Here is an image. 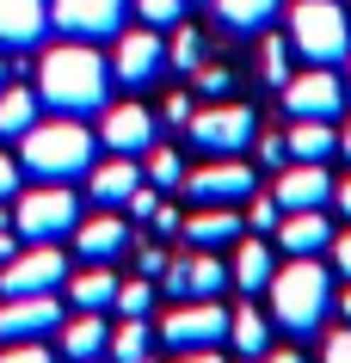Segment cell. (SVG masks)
Instances as JSON below:
<instances>
[{
	"label": "cell",
	"instance_id": "cell-1",
	"mask_svg": "<svg viewBox=\"0 0 351 363\" xmlns=\"http://www.w3.org/2000/svg\"><path fill=\"white\" fill-rule=\"evenodd\" d=\"M38 99L56 105L62 117H87L111 105V62L93 43H56L38 62Z\"/></svg>",
	"mask_w": 351,
	"mask_h": 363
},
{
	"label": "cell",
	"instance_id": "cell-2",
	"mask_svg": "<svg viewBox=\"0 0 351 363\" xmlns=\"http://www.w3.org/2000/svg\"><path fill=\"white\" fill-rule=\"evenodd\" d=\"M272 320L296 339L321 333V320L333 314V271L321 265V252H296L284 271H272Z\"/></svg>",
	"mask_w": 351,
	"mask_h": 363
},
{
	"label": "cell",
	"instance_id": "cell-3",
	"mask_svg": "<svg viewBox=\"0 0 351 363\" xmlns=\"http://www.w3.org/2000/svg\"><path fill=\"white\" fill-rule=\"evenodd\" d=\"M19 167L38 172L43 185H68V179H87L93 172V130L80 117H50V123H31L19 135Z\"/></svg>",
	"mask_w": 351,
	"mask_h": 363
},
{
	"label": "cell",
	"instance_id": "cell-4",
	"mask_svg": "<svg viewBox=\"0 0 351 363\" xmlns=\"http://www.w3.org/2000/svg\"><path fill=\"white\" fill-rule=\"evenodd\" d=\"M290 50L308 68H333L351 56V19L339 0H296L290 6Z\"/></svg>",
	"mask_w": 351,
	"mask_h": 363
},
{
	"label": "cell",
	"instance_id": "cell-5",
	"mask_svg": "<svg viewBox=\"0 0 351 363\" xmlns=\"http://www.w3.org/2000/svg\"><path fill=\"white\" fill-rule=\"evenodd\" d=\"M74 222H80V203L68 185H38L13 203V228L25 240H62V234H74Z\"/></svg>",
	"mask_w": 351,
	"mask_h": 363
},
{
	"label": "cell",
	"instance_id": "cell-6",
	"mask_svg": "<svg viewBox=\"0 0 351 363\" xmlns=\"http://www.w3.org/2000/svg\"><path fill=\"white\" fill-rule=\"evenodd\" d=\"M68 284V252L56 240H31V252L0 259V296H43Z\"/></svg>",
	"mask_w": 351,
	"mask_h": 363
},
{
	"label": "cell",
	"instance_id": "cell-7",
	"mask_svg": "<svg viewBox=\"0 0 351 363\" xmlns=\"http://www.w3.org/2000/svg\"><path fill=\"white\" fill-rule=\"evenodd\" d=\"M185 135H191L204 154H240V148H253V135H259V117L247 111V105H204V111H191V123H185Z\"/></svg>",
	"mask_w": 351,
	"mask_h": 363
},
{
	"label": "cell",
	"instance_id": "cell-8",
	"mask_svg": "<svg viewBox=\"0 0 351 363\" xmlns=\"http://www.w3.org/2000/svg\"><path fill=\"white\" fill-rule=\"evenodd\" d=\"M259 185V172L240 160V154H210V167H197L179 179V191L191 203H247Z\"/></svg>",
	"mask_w": 351,
	"mask_h": 363
},
{
	"label": "cell",
	"instance_id": "cell-9",
	"mask_svg": "<svg viewBox=\"0 0 351 363\" xmlns=\"http://www.w3.org/2000/svg\"><path fill=\"white\" fill-rule=\"evenodd\" d=\"M160 339L173 345V351H210V345H222L228 339V308L216 302H179V308H167V320L155 326Z\"/></svg>",
	"mask_w": 351,
	"mask_h": 363
},
{
	"label": "cell",
	"instance_id": "cell-10",
	"mask_svg": "<svg viewBox=\"0 0 351 363\" xmlns=\"http://www.w3.org/2000/svg\"><path fill=\"white\" fill-rule=\"evenodd\" d=\"M160 284H167V296H179V302H210V296L228 289V265H222L210 247H191V259H167Z\"/></svg>",
	"mask_w": 351,
	"mask_h": 363
},
{
	"label": "cell",
	"instance_id": "cell-11",
	"mask_svg": "<svg viewBox=\"0 0 351 363\" xmlns=\"http://www.w3.org/2000/svg\"><path fill=\"white\" fill-rule=\"evenodd\" d=\"M284 111L290 117H339L345 111V80L333 68H308V74L284 80Z\"/></svg>",
	"mask_w": 351,
	"mask_h": 363
},
{
	"label": "cell",
	"instance_id": "cell-12",
	"mask_svg": "<svg viewBox=\"0 0 351 363\" xmlns=\"http://www.w3.org/2000/svg\"><path fill=\"white\" fill-rule=\"evenodd\" d=\"M56 326H62L56 289H43V296H6V302H0V345L43 339V333H56Z\"/></svg>",
	"mask_w": 351,
	"mask_h": 363
},
{
	"label": "cell",
	"instance_id": "cell-13",
	"mask_svg": "<svg viewBox=\"0 0 351 363\" xmlns=\"http://www.w3.org/2000/svg\"><path fill=\"white\" fill-rule=\"evenodd\" d=\"M160 68H167L160 31H123V38H117V56H111L117 86H148V80H160Z\"/></svg>",
	"mask_w": 351,
	"mask_h": 363
},
{
	"label": "cell",
	"instance_id": "cell-14",
	"mask_svg": "<svg viewBox=\"0 0 351 363\" xmlns=\"http://www.w3.org/2000/svg\"><path fill=\"white\" fill-rule=\"evenodd\" d=\"M272 197L284 203V210H327V203H333V172L321 167V160H296V167L284 160Z\"/></svg>",
	"mask_w": 351,
	"mask_h": 363
},
{
	"label": "cell",
	"instance_id": "cell-15",
	"mask_svg": "<svg viewBox=\"0 0 351 363\" xmlns=\"http://www.w3.org/2000/svg\"><path fill=\"white\" fill-rule=\"evenodd\" d=\"M123 13H130V0H50L56 31H74V38H111Z\"/></svg>",
	"mask_w": 351,
	"mask_h": 363
},
{
	"label": "cell",
	"instance_id": "cell-16",
	"mask_svg": "<svg viewBox=\"0 0 351 363\" xmlns=\"http://www.w3.org/2000/svg\"><path fill=\"white\" fill-rule=\"evenodd\" d=\"M99 142L111 154H148L155 148V111H148V105H105Z\"/></svg>",
	"mask_w": 351,
	"mask_h": 363
},
{
	"label": "cell",
	"instance_id": "cell-17",
	"mask_svg": "<svg viewBox=\"0 0 351 363\" xmlns=\"http://www.w3.org/2000/svg\"><path fill=\"white\" fill-rule=\"evenodd\" d=\"M240 228H247V222L234 216V203H197V210L179 222V234H185L191 247H210V252L228 247V240H240Z\"/></svg>",
	"mask_w": 351,
	"mask_h": 363
},
{
	"label": "cell",
	"instance_id": "cell-18",
	"mask_svg": "<svg viewBox=\"0 0 351 363\" xmlns=\"http://www.w3.org/2000/svg\"><path fill=\"white\" fill-rule=\"evenodd\" d=\"M56 333H62V351H68L74 363H99L105 351H111V326H105L99 308H80L74 320H62Z\"/></svg>",
	"mask_w": 351,
	"mask_h": 363
},
{
	"label": "cell",
	"instance_id": "cell-19",
	"mask_svg": "<svg viewBox=\"0 0 351 363\" xmlns=\"http://www.w3.org/2000/svg\"><path fill=\"white\" fill-rule=\"evenodd\" d=\"M277 240H284V252H327L333 247V222L327 210H284L277 216Z\"/></svg>",
	"mask_w": 351,
	"mask_h": 363
},
{
	"label": "cell",
	"instance_id": "cell-20",
	"mask_svg": "<svg viewBox=\"0 0 351 363\" xmlns=\"http://www.w3.org/2000/svg\"><path fill=\"white\" fill-rule=\"evenodd\" d=\"M74 247L87 265H105V259H117V252L130 247V222L123 216H93V222H74Z\"/></svg>",
	"mask_w": 351,
	"mask_h": 363
},
{
	"label": "cell",
	"instance_id": "cell-21",
	"mask_svg": "<svg viewBox=\"0 0 351 363\" xmlns=\"http://www.w3.org/2000/svg\"><path fill=\"white\" fill-rule=\"evenodd\" d=\"M272 247H265V240H259V234H240V240H234V259H228V284H240L247 289V296H253V289H265L272 284Z\"/></svg>",
	"mask_w": 351,
	"mask_h": 363
},
{
	"label": "cell",
	"instance_id": "cell-22",
	"mask_svg": "<svg viewBox=\"0 0 351 363\" xmlns=\"http://www.w3.org/2000/svg\"><path fill=\"white\" fill-rule=\"evenodd\" d=\"M93 203H123V197L142 185V167H136V154H111V160H99L93 167Z\"/></svg>",
	"mask_w": 351,
	"mask_h": 363
},
{
	"label": "cell",
	"instance_id": "cell-23",
	"mask_svg": "<svg viewBox=\"0 0 351 363\" xmlns=\"http://www.w3.org/2000/svg\"><path fill=\"white\" fill-rule=\"evenodd\" d=\"M210 6L222 19V31H234V38H253V31H265L284 13V0H210Z\"/></svg>",
	"mask_w": 351,
	"mask_h": 363
},
{
	"label": "cell",
	"instance_id": "cell-24",
	"mask_svg": "<svg viewBox=\"0 0 351 363\" xmlns=\"http://www.w3.org/2000/svg\"><path fill=\"white\" fill-rule=\"evenodd\" d=\"M333 148H339L333 117H296V130H290V160H327Z\"/></svg>",
	"mask_w": 351,
	"mask_h": 363
},
{
	"label": "cell",
	"instance_id": "cell-25",
	"mask_svg": "<svg viewBox=\"0 0 351 363\" xmlns=\"http://www.w3.org/2000/svg\"><path fill=\"white\" fill-rule=\"evenodd\" d=\"M68 296H74V308H105L117 302V271H105V265H87L80 277H68Z\"/></svg>",
	"mask_w": 351,
	"mask_h": 363
},
{
	"label": "cell",
	"instance_id": "cell-26",
	"mask_svg": "<svg viewBox=\"0 0 351 363\" xmlns=\"http://www.w3.org/2000/svg\"><path fill=\"white\" fill-rule=\"evenodd\" d=\"M228 339L240 357H265V339H272V326H265V314L259 308H234L228 314Z\"/></svg>",
	"mask_w": 351,
	"mask_h": 363
},
{
	"label": "cell",
	"instance_id": "cell-27",
	"mask_svg": "<svg viewBox=\"0 0 351 363\" xmlns=\"http://www.w3.org/2000/svg\"><path fill=\"white\" fill-rule=\"evenodd\" d=\"M148 345H155V326H148V314H123V326H111V357H117V363L148 357Z\"/></svg>",
	"mask_w": 351,
	"mask_h": 363
},
{
	"label": "cell",
	"instance_id": "cell-28",
	"mask_svg": "<svg viewBox=\"0 0 351 363\" xmlns=\"http://www.w3.org/2000/svg\"><path fill=\"white\" fill-rule=\"evenodd\" d=\"M38 123V93L31 86H6L0 93V135H25Z\"/></svg>",
	"mask_w": 351,
	"mask_h": 363
},
{
	"label": "cell",
	"instance_id": "cell-29",
	"mask_svg": "<svg viewBox=\"0 0 351 363\" xmlns=\"http://www.w3.org/2000/svg\"><path fill=\"white\" fill-rule=\"evenodd\" d=\"M142 179L155 185V191H173L179 179H185V167H179L173 148H148V167H142Z\"/></svg>",
	"mask_w": 351,
	"mask_h": 363
},
{
	"label": "cell",
	"instance_id": "cell-30",
	"mask_svg": "<svg viewBox=\"0 0 351 363\" xmlns=\"http://www.w3.org/2000/svg\"><path fill=\"white\" fill-rule=\"evenodd\" d=\"M117 314H148L155 308V284L148 277H117Z\"/></svg>",
	"mask_w": 351,
	"mask_h": 363
},
{
	"label": "cell",
	"instance_id": "cell-31",
	"mask_svg": "<svg viewBox=\"0 0 351 363\" xmlns=\"http://www.w3.org/2000/svg\"><path fill=\"white\" fill-rule=\"evenodd\" d=\"M259 68H265V80H272V86H284V80H290V38H272V31H265Z\"/></svg>",
	"mask_w": 351,
	"mask_h": 363
},
{
	"label": "cell",
	"instance_id": "cell-32",
	"mask_svg": "<svg viewBox=\"0 0 351 363\" xmlns=\"http://www.w3.org/2000/svg\"><path fill=\"white\" fill-rule=\"evenodd\" d=\"M25 25H31V0H0V38H6V43L31 38Z\"/></svg>",
	"mask_w": 351,
	"mask_h": 363
},
{
	"label": "cell",
	"instance_id": "cell-33",
	"mask_svg": "<svg viewBox=\"0 0 351 363\" xmlns=\"http://www.w3.org/2000/svg\"><path fill=\"white\" fill-rule=\"evenodd\" d=\"M167 62H173V68H185V74H191L197 62H204V43H197V31H179V38H173V50H167Z\"/></svg>",
	"mask_w": 351,
	"mask_h": 363
},
{
	"label": "cell",
	"instance_id": "cell-34",
	"mask_svg": "<svg viewBox=\"0 0 351 363\" xmlns=\"http://www.w3.org/2000/svg\"><path fill=\"white\" fill-rule=\"evenodd\" d=\"M142 25H179V13H185V0H136Z\"/></svg>",
	"mask_w": 351,
	"mask_h": 363
},
{
	"label": "cell",
	"instance_id": "cell-35",
	"mask_svg": "<svg viewBox=\"0 0 351 363\" xmlns=\"http://www.w3.org/2000/svg\"><path fill=\"white\" fill-rule=\"evenodd\" d=\"M0 363H56V357H50V345H43V339H19V345L0 351Z\"/></svg>",
	"mask_w": 351,
	"mask_h": 363
},
{
	"label": "cell",
	"instance_id": "cell-36",
	"mask_svg": "<svg viewBox=\"0 0 351 363\" xmlns=\"http://www.w3.org/2000/svg\"><path fill=\"white\" fill-rule=\"evenodd\" d=\"M277 216H284L277 197H247V228H277Z\"/></svg>",
	"mask_w": 351,
	"mask_h": 363
},
{
	"label": "cell",
	"instance_id": "cell-37",
	"mask_svg": "<svg viewBox=\"0 0 351 363\" xmlns=\"http://www.w3.org/2000/svg\"><path fill=\"white\" fill-rule=\"evenodd\" d=\"M253 148H259V167H284L290 160V135H253Z\"/></svg>",
	"mask_w": 351,
	"mask_h": 363
},
{
	"label": "cell",
	"instance_id": "cell-38",
	"mask_svg": "<svg viewBox=\"0 0 351 363\" xmlns=\"http://www.w3.org/2000/svg\"><path fill=\"white\" fill-rule=\"evenodd\" d=\"M123 210L136 216V222H155V210H160V197H155V185H136V191L123 197Z\"/></svg>",
	"mask_w": 351,
	"mask_h": 363
},
{
	"label": "cell",
	"instance_id": "cell-39",
	"mask_svg": "<svg viewBox=\"0 0 351 363\" xmlns=\"http://www.w3.org/2000/svg\"><path fill=\"white\" fill-rule=\"evenodd\" d=\"M191 74H197V93H204V99H222V93H228V68H204V62H197Z\"/></svg>",
	"mask_w": 351,
	"mask_h": 363
},
{
	"label": "cell",
	"instance_id": "cell-40",
	"mask_svg": "<svg viewBox=\"0 0 351 363\" xmlns=\"http://www.w3.org/2000/svg\"><path fill=\"white\" fill-rule=\"evenodd\" d=\"M321 363H351V326L327 333V345H321Z\"/></svg>",
	"mask_w": 351,
	"mask_h": 363
},
{
	"label": "cell",
	"instance_id": "cell-41",
	"mask_svg": "<svg viewBox=\"0 0 351 363\" xmlns=\"http://www.w3.org/2000/svg\"><path fill=\"white\" fill-rule=\"evenodd\" d=\"M333 271H339V277H351V228L333 234Z\"/></svg>",
	"mask_w": 351,
	"mask_h": 363
},
{
	"label": "cell",
	"instance_id": "cell-42",
	"mask_svg": "<svg viewBox=\"0 0 351 363\" xmlns=\"http://www.w3.org/2000/svg\"><path fill=\"white\" fill-rule=\"evenodd\" d=\"M160 117H167V123H179V130H185V123H191V99H185V93H173V99H167V111H160Z\"/></svg>",
	"mask_w": 351,
	"mask_h": 363
},
{
	"label": "cell",
	"instance_id": "cell-43",
	"mask_svg": "<svg viewBox=\"0 0 351 363\" xmlns=\"http://www.w3.org/2000/svg\"><path fill=\"white\" fill-rule=\"evenodd\" d=\"M19 160H6V154H0V197H13V191H19Z\"/></svg>",
	"mask_w": 351,
	"mask_h": 363
},
{
	"label": "cell",
	"instance_id": "cell-44",
	"mask_svg": "<svg viewBox=\"0 0 351 363\" xmlns=\"http://www.w3.org/2000/svg\"><path fill=\"white\" fill-rule=\"evenodd\" d=\"M160 271H167V252L148 247V252H142V277H160Z\"/></svg>",
	"mask_w": 351,
	"mask_h": 363
},
{
	"label": "cell",
	"instance_id": "cell-45",
	"mask_svg": "<svg viewBox=\"0 0 351 363\" xmlns=\"http://www.w3.org/2000/svg\"><path fill=\"white\" fill-rule=\"evenodd\" d=\"M333 203H339V216L351 222V179H333Z\"/></svg>",
	"mask_w": 351,
	"mask_h": 363
},
{
	"label": "cell",
	"instance_id": "cell-46",
	"mask_svg": "<svg viewBox=\"0 0 351 363\" xmlns=\"http://www.w3.org/2000/svg\"><path fill=\"white\" fill-rule=\"evenodd\" d=\"M179 222H185V216H179V210H167V203L155 210V228H160V234H179Z\"/></svg>",
	"mask_w": 351,
	"mask_h": 363
},
{
	"label": "cell",
	"instance_id": "cell-47",
	"mask_svg": "<svg viewBox=\"0 0 351 363\" xmlns=\"http://www.w3.org/2000/svg\"><path fill=\"white\" fill-rule=\"evenodd\" d=\"M179 363H222V357H216V345H210V351H179Z\"/></svg>",
	"mask_w": 351,
	"mask_h": 363
},
{
	"label": "cell",
	"instance_id": "cell-48",
	"mask_svg": "<svg viewBox=\"0 0 351 363\" xmlns=\"http://www.w3.org/2000/svg\"><path fill=\"white\" fill-rule=\"evenodd\" d=\"M259 363H302V357H296V351H265Z\"/></svg>",
	"mask_w": 351,
	"mask_h": 363
},
{
	"label": "cell",
	"instance_id": "cell-49",
	"mask_svg": "<svg viewBox=\"0 0 351 363\" xmlns=\"http://www.w3.org/2000/svg\"><path fill=\"white\" fill-rule=\"evenodd\" d=\"M339 148H345V160H351V123H345V130H339Z\"/></svg>",
	"mask_w": 351,
	"mask_h": 363
},
{
	"label": "cell",
	"instance_id": "cell-50",
	"mask_svg": "<svg viewBox=\"0 0 351 363\" xmlns=\"http://www.w3.org/2000/svg\"><path fill=\"white\" fill-rule=\"evenodd\" d=\"M339 314H345V320H351V289H345V296H339Z\"/></svg>",
	"mask_w": 351,
	"mask_h": 363
},
{
	"label": "cell",
	"instance_id": "cell-51",
	"mask_svg": "<svg viewBox=\"0 0 351 363\" xmlns=\"http://www.w3.org/2000/svg\"><path fill=\"white\" fill-rule=\"evenodd\" d=\"M136 363H148V357H136Z\"/></svg>",
	"mask_w": 351,
	"mask_h": 363
}]
</instances>
